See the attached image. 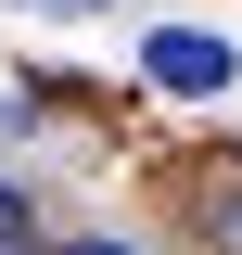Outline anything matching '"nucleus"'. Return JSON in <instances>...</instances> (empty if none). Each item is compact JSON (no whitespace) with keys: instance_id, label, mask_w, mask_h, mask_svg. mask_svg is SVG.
<instances>
[{"instance_id":"nucleus-1","label":"nucleus","mask_w":242,"mask_h":255,"mask_svg":"<svg viewBox=\"0 0 242 255\" xmlns=\"http://www.w3.org/2000/svg\"><path fill=\"white\" fill-rule=\"evenodd\" d=\"M140 77L204 102V90H230V38H204V26H153V38H140Z\"/></svg>"},{"instance_id":"nucleus-2","label":"nucleus","mask_w":242,"mask_h":255,"mask_svg":"<svg viewBox=\"0 0 242 255\" xmlns=\"http://www.w3.org/2000/svg\"><path fill=\"white\" fill-rule=\"evenodd\" d=\"M217 243H230V255H242V191H217Z\"/></svg>"},{"instance_id":"nucleus-3","label":"nucleus","mask_w":242,"mask_h":255,"mask_svg":"<svg viewBox=\"0 0 242 255\" xmlns=\"http://www.w3.org/2000/svg\"><path fill=\"white\" fill-rule=\"evenodd\" d=\"M13 13H102V0H13Z\"/></svg>"},{"instance_id":"nucleus-4","label":"nucleus","mask_w":242,"mask_h":255,"mask_svg":"<svg viewBox=\"0 0 242 255\" xmlns=\"http://www.w3.org/2000/svg\"><path fill=\"white\" fill-rule=\"evenodd\" d=\"M64 255H140V243H64Z\"/></svg>"}]
</instances>
